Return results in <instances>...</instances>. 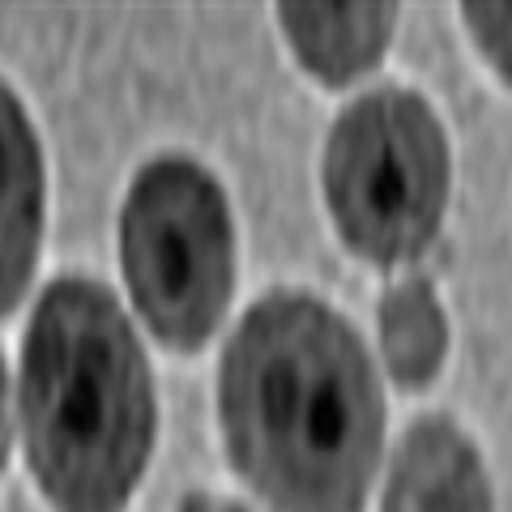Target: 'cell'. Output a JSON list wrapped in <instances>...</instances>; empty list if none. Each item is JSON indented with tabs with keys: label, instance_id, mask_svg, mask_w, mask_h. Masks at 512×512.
<instances>
[{
	"label": "cell",
	"instance_id": "cell-1",
	"mask_svg": "<svg viewBox=\"0 0 512 512\" xmlns=\"http://www.w3.org/2000/svg\"><path fill=\"white\" fill-rule=\"evenodd\" d=\"M235 470L278 512H359L380 461L384 402L363 342L312 295H269L239 320L218 372Z\"/></svg>",
	"mask_w": 512,
	"mask_h": 512
},
{
	"label": "cell",
	"instance_id": "cell-2",
	"mask_svg": "<svg viewBox=\"0 0 512 512\" xmlns=\"http://www.w3.org/2000/svg\"><path fill=\"white\" fill-rule=\"evenodd\" d=\"M22 436L60 512H124L154 444V384L133 325L99 282L47 286L22 355Z\"/></svg>",
	"mask_w": 512,
	"mask_h": 512
},
{
	"label": "cell",
	"instance_id": "cell-3",
	"mask_svg": "<svg viewBox=\"0 0 512 512\" xmlns=\"http://www.w3.org/2000/svg\"><path fill=\"white\" fill-rule=\"evenodd\" d=\"M325 197L350 248L376 265L419 256L448 201V141L410 90H372L342 111L325 150Z\"/></svg>",
	"mask_w": 512,
	"mask_h": 512
},
{
	"label": "cell",
	"instance_id": "cell-4",
	"mask_svg": "<svg viewBox=\"0 0 512 512\" xmlns=\"http://www.w3.org/2000/svg\"><path fill=\"white\" fill-rule=\"evenodd\" d=\"M124 278L146 325L175 350L210 342L235 282L222 188L188 158H158L137 175L120 218Z\"/></svg>",
	"mask_w": 512,
	"mask_h": 512
},
{
	"label": "cell",
	"instance_id": "cell-5",
	"mask_svg": "<svg viewBox=\"0 0 512 512\" xmlns=\"http://www.w3.org/2000/svg\"><path fill=\"white\" fill-rule=\"evenodd\" d=\"M384 512H491L483 461L448 419H419L406 431Z\"/></svg>",
	"mask_w": 512,
	"mask_h": 512
},
{
	"label": "cell",
	"instance_id": "cell-6",
	"mask_svg": "<svg viewBox=\"0 0 512 512\" xmlns=\"http://www.w3.org/2000/svg\"><path fill=\"white\" fill-rule=\"evenodd\" d=\"M43 158L22 103L0 82V316L13 312L39 261Z\"/></svg>",
	"mask_w": 512,
	"mask_h": 512
},
{
	"label": "cell",
	"instance_id": "cell-7",
	"mask_svg": "<svg viewBox=\"0 0 512 512\" xmlns=\"http://www.w3.org/2000/svg\"><path fill=\"white\" fill-rule=\"evenodd\" d=\"M278 13L303 69L329 86L367 73L393 35V5H282Z\"/></svg>",
	"mask_w": 512,
	"mask_h": 512
},
{
	"label": "cell",
	"instance_id": "cell-8",
	"mask_svg": "<svg viewBox=\"0 0 512 512\" xmlns=\"http://www.w3.org/2000/svg\"><path fill=\"white\" fill-rule=\"evenodd\" d=\"M380 346H384V359H389L393 380L406 384V389H419V384H427L440 372L448 325L427 282H402L384 295Z\"/></svg>",
	"mask_w": 512,
	"mask_h": 512
},
{
	"label": "cell",
	"instance_id": "cell-9",
	"mask_svg": "<svg viewBox=\"0 0 512 512\" xmlns=\"http://www.w3.org/2000/svg\"><path fill=\"white\" fill-rule=\"evenodd\" d=\"M466 26L495 73L512 82V5H466Z\"/></svg>",
	"mask_w": 512,
	"mask_h": 512
},
{
	"label": "cell",
	"instance_id": "cell-10",
	"mask_svg": "<svg viewBox=\"0 0 512 512\" xmlns=\"http://www.w3.org/2000/svg\"><path fill=\"white\" fill-rule=\"evenodd\" d=\"M180 512H244L239 504H227V500H214V495H205V491H197V495H188V500L180 504Z\"/></svg>",
	"mask_w": 512,
	"mask_h": 512
},
{
	"label": "cell",
	"instance_id": "cell-11",
	"mask_svg": "<svg viewBox=\"0 0 512 512\" xmlns=\"http://www.w3.org/2000/svg\"><path fill=\"white\" fill-rule=\"evenodd\" d=\"M9 448V389H5V363H0V466H5Z\"/></svg>",
	"mask_w": 512,
	"mask_h": 512
}]
</instances>
